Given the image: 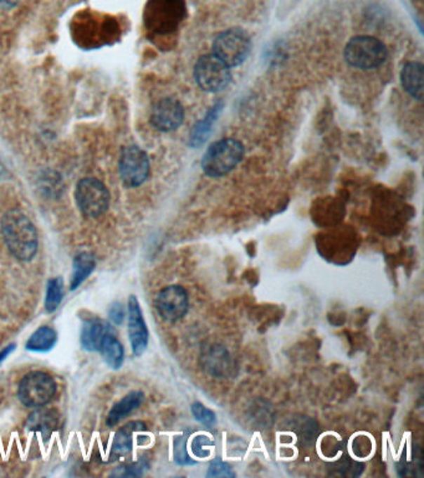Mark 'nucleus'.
<instances>
[{
    "instance_id": "f257e3e1",
    "label": "nucleus",
    "mask_w": 424,
    "mask_h": 478,
    "mask_svg": "<svg viewBox=\"0 0 424 478\" xmlns=\"http://www.w3.org/2000/svg\"><path fill=\"white\" fill-rule=\"evenodd\" d=\"M0 226L11 254L19 261H32L39 245L38 233L32 221L19 209H11L1 218Z\"/></svg>"
},
{
    "instance_id": "f03ea898",
    "label": "nucleus",
    "mask_w": 424,
    "mask_h": 478,
    "mask_svg": "<svg viewBox=\"0 0 424 478\" xmlns=\"http://www.w3.org/2000/svg\"><path fill=\"white\" fill-rule=\"evenodd\" d=\"M244 157V146L235 138L213 142L201 157V169L209 177H223L230 174Z\"/></svg>"
},
{
    "instance_id": "7ed1b4c3",
    "label": "nucleus",
    "mask_w": 424,
    "mask_h": 478,
    "mask_svg": "<svg viewBox=\"0 0 424 478\" xmlns=\"http://www.w3.org/2000/svg\"><path fill=\"white\" fill-rule=\"evenodd\" d=\"M343 58L348 65L352 67L370 70L381 66L386 61L388 50L380 39L369 35H359L348 41L345 46Z\"/></svg>"
},
{
    "instance_id": "20e7f679",
    "label": "nucleus",
    "mask_w": 424,
    "mask_h": 478,
    "mask_svg": "<svg viewBox=\"0 0 424 478\" xmlns=\"http://www.w3.org/2000/svg\"><path fill=\"white\" fill-rule=\"evenodd\" d=\"M185 14L183 0H148L143 19L150 32L164 35L177 29Z\"/></svg>"
},
{
    "instance_id": "39448f33",
    "label": "nucleus",
    "mask_w": 424,
    "mask_h": 478,
    "mask_svg": "<svg viewBox=\"0 0 424 478\" xmlns=\"http://www.w3.org/2000/svg\"><path fill=\"white\" fill-rule=\"evenodd\" d=\"M251 53V37L240 27H232L219 34L213 43V54L229 67L243 65Z\"/></svg>"
},
{
    "instance_id": "423d86ee",
    "label": "nucleus",
    "mask_w": 424,
    "mask_h": 478,
    "mask_svg": "<svg viewBox=\"0 0 424 478\" xmlns=\"http://www.w3.org/2000/svg\"><path fill=\"white\" fill-rule=\"evenodd\" d=\"M193 77L197 85L207 93L223 91L232 82L230 67L214 54L203 55L197 60Z\"/></svg>"
},
{
    "instance_id": "0eeeda50",
    "label": "nucleus",
    "mask_w": 424,
    "mask_h": 478,
    "mask_svg": "<svg viewBox=\"0 0 424 478\" xmlns=\"http://www.w3.org/2000/svg\"><path fill=\"white\" fill-rule=\"evenodd\" d=\"M56 394L55 380L43 371H32L22 377L18 389V397L27 408H43Z\"/></svg>"
},
{
    "instance_id": "6e6552de",
    "label": "nucleus",
    "mask_w": 424,
    "mask_h": 478,
    "mask_svg": "<svg viewBox=\"0 0 424 478\" xmlns=\"http://www.w3.org/2000/svg\"><path fill=\"white\" fill-rule=\"evenodd\" d=\"M75 200L80 212L88 218L100 217L110 206V193L106 186L96 179H82L77 186Z\"/></svg>"
},
{
    "instance_id": "1a4fd4ad",
    "label": "nucleus",
    "mask_w": 424,
    "mask_h": 478,
    "mask_svg": "<svg viewBox=\"0 0 424 478\" xmlns=\"http://www.w3.org/2000/svg\"><path fill=\"white\" fill-rule=\"evenodd\" d=\"M119 171L124 185L136 188L143 185L150 176L147 153L136 145L124 147L121 153Z\"/></svg>"
},
{
    "instance_id": "9d476101",
    "label": "nucleus",
    "mask_w": 424,
    "mask_h": 478,
    "mask_svg": "<svg viewBox=\"0 0 424 478\" xmlns=\"http://www.w3.org/2000/svg\"><path fill=\"white\" fill-rule=\"evenodd\" d=\"M190 308V299L180 285H169L162 289L156 298L158 314L167 323L180 321Z\"/></svg>"
},
{
    "instance_id": "9b49d317",
    "label": "nucleus",
    "mask_w": 424,
    "mask_h": 478,
    "mask_svg": "<svg viewBox=\"0 0 424 478\" xmlns=\"http://www.w3.org/2000/svg\"><path fill=\"white\" fill-rule=\"evenodd\" d=\"M150 121L161 132L178 130L185 121V109L177 98H161L153 105Z\"/></svg>"
},
{
    "instance_id": "f8f14e48",
    "label": "nucleus",
    "mask_w": 424,
    "mask_h": 478,
    "mask_svg": "<svg viewBox=\"0 0 424 478\" xmlns=\"http://www.w3.org/2000/svg\"><path fill=\"white\" fill-rule=\"evenodd\" d=\"M128 335L132 351L136 356H141L147 349L148 330L141 306L135 295L130 297L128 300Z\"/></svg>"
},
{
    "instance_id": "ddd939ff",
    "label": "nucleus",
    "mask_w": 424,
    "mask_h": 478,
    "mask_svg": "<svg viewBox=\"0 0 424 478\" xmlns=\"http://www.w3.org/2000/svg\"><path fill=\"white\" fill-rule=\"evenodd\" d=\"M201 365L209 375L224 379L232 373L233 361L228 350L219 345L212 344L203 350L201 356Z\"/></svg>"
},
{
    "instance_id": "4468645a",
    "label": "nucleus",
    "mask_w": 424,
    "mask_h": 478,
    "mask_svg": "<svg viewBox=\"0 0 424 478\" xmlns=\"http://www.w3.org/2000/svg\"><path fill=\"white\" fill-rule=\"evenodd\" d=\"M424 66L418 61H411L403 66L401 71V84L404 91L418 101L423 100Z\"/></svg>"
},
{
    "instance_id": "2eb2a0df",
    "label": "nucleus",
    "mask_w": 424,
    "mask_h": 478,
    "mask_svg": "<svg viewBox=\"0 0 424 478\" xmlns=\"http://www.w3.org/2000/svg\"><path fill=\"white\" fill-rule=\"evenodd\" d=\"M112 332L109 323L98 318H88L84 321L81 329L82 348L88 351H98L106 334Z\"/></svg>"
},
{
    "instance_id": "dca6fc26",
    "label": "nucleus",
    "mask_w": 424,
    "mask_h": 478,
    "mask_svg": "<svg viewBox=\"0 0 424 478\" xmlns=\"http://www.w3.org/2000/svg\"><path fill=\"white\" fill-rule=\"evenodd\" d=\"M223 109V101L222 100L217 101L211 109L208 110L207 115L194 124L191 131V136H190L192 147H201L204 142L207 141L208 137L212 134L213 126L217 122V119L222 114Z\"/></svg>"
},
{
    "instance_id": "f3484780",
    "label": "nucleus",
    "mask_w": 424,
    "mask_h": 478,
    "mask_svg": "<svg viewBox=\"0 0 424 478\" xmlns=\"http://www.w3.org/2000/svg\"><path fill=\"white\" fill-rule=\"evenodd\" d=\"M146 425L140 421H133L130 424L125 425L122 429H119L114 435L112 447H111V457L112 460H117L120 457L126 456L132 450V436L140 431H145Z\"/></svg>"
},
{
    "instance_id": "a211bd4d",
    "label": "nucleus",
    "mask_w": 424,
    "mask_h": 478,
    "mask_svg": "<svg viewBox=\"0 0 424 478\" xmlns=\"http://www.w3.org/2000/svg\"><path fill=\"white\" fill-rule=\"evenodd\" d=\"M59 413L51 408H39L27 418V429L37 431L48 439L51 432L58 427Z\"/></svg>"
},
{
    "instance_id": "6ab92c4d",
    "label": "nucleus",
    "mask_w": 424,
    "mask_h": 478,
    "mask_svg": "<svg viewBox=\"0 0 424 478\" xmlns=\"http://www.w3.org/2000/svg\"><path fill=\"white\" fill-rule=\"evenodd\" d=\"M143 399H145V395L141 392H132L128 395H126L122 400L114 405V408H111V411L106 418V425L109 427L116 426L120 422L121 420L127 418L136 408H140L142 402H143Z\"/></svg>"
},
{
    "instance_id": "aec40b11",
    "label": "nucleus",
    "mask_w": 424,
    "mask_h": 478,
    "mask_svg": "<svg viewBox=\"0 0 424 478\" xmlns=\"http://www.w3.org/2000/svg\"><path fill=\"white\" fill-rule=\"evenodd\" d=\"M98 351L102 355L105 363L109 365L111 369L119 370L124 364L125 351L122 344L119 342L114 332L106 334L104 340L101 342V345L98 348Z\"/></svg>"
},
{
    "instance_id": "412c9836",
    "label": "nucleus",
    "mask_w": 424,
    "mask_h": 478,
    "mask_svg": "<svg viewBox=\"0 0 424 478\" xmlns=\"http://www.w3.org/2000/svg\"><path fill=\"white\" fill-rule=\"evenodd\" d=\"M95 266H96V261L91 253L82 252L80 254H77L74 259V271H72L70 283L71 290H75L77 287H80L84 280L93 272Z\"/></svg>"
},
{
    "instance_id": "4be33fe9",
    "label": "nucleus",
    "mask_w": 424,
    "mask_h": 478,
    "mask_svg": "<svg viewBox=\"0 0 424 478\" xmlns=\"http://www.w3.org/2000/svg\"><path fill=\"white\" fill-rule=\"evenodd\" d=\"M58 340V335L53 328L50 326H41L32 337H29L27 342V349L30 351L37 353H46L54 348Z\"/></svg>"
},
{
    "instance_id": "5701e85b",
    "label": "nucleus",
    "mask_w": 424,
    "mask_h": 478,
    "mask_svg": "<svg viewBox=\"0 0 424 478\" xmlns=\"http://www.w3.org/2000/svg\"><path fill=\"white\" fill-rule=\"evenodd\" d=\"M62 278H53L48 283L46 288V299H45V308L51 313L55 311L56 308L60 305L62 300Z\"/></svg>"
},
{
    "instance_id": "b1692460",
    "label": "nucleus",
    "mask_w": 424,
    "mask_h": 478,
    "mask_svg": "<svg viewBox=\"0 0 424 478\" xmlns=\"http://www.w3.org/2000/svg\"><path fill=\"white\" fill-rule=\"evenodd\" d=\"M190 431L185 432V435L180 436L174 440V461L177 462L180 466H188V465H196L197 462L190 456L187 450V442Z\"/></svg>"
},
{
    "instance_id": "393cba45",
    "label": "nucleus",
    "mask_w": 424,
    "mask_h": 478,
    "mask_svg": "<svg viewBox=\"0 0 424 478\" xmlns=\"http://www.w3.org/2000/svg\"><path fill=\"white\" fill-rule=\"evenodd\" d=\"M214 445L216 442L212 440V437L204 434H199V435L194 436L192 440L191 452L193 456L198 457V458H207L211 455Z\"/></svg>"
},
{
    "instance_id": "a878e982",
    "label": "nucleus",
    "mask_w": 424,
    "mask_h": 478,
    "mask_svg": "<svg viewBox=\"0 0 424 478\" xmlns=\"http://www.w3.org/2000/svg\"><path fill=\"white\" fill-rule=\"evenodd\" d=\"M192 415L194 416L198 422H201L204 426H213L217 421L216 413L212 410L201 405V402H194L191 408Z\"/></svg>"
},
{
    "instance_id": "bb28decb",
    "label": "nucleus",
    "mask_w": 424,
    "mask_h": 478,
    "mask_svg": "<svg viewBox=\"0 0 424 478\" xmlns=\"http://www.w3.org/2000/svg\"><path fill=\"white\" fill-rule=\"evenodd\" d=\"M207 477H235V472L227 462L216 458L208 467Z\"/></svg>"
},
{
    "instance_id": "cd10ccee",
    "label": "nucleus",
    "mask_w": 424,
    "mask_h": 478,
    "mask_svg": "<svg viewBox=\"0 0 424 478\" xmlns=\"http://www.w3.org/2000/svg\"><path fill=\"white\" fill-rule=\"evenodd\" d=\"M147 467L148 465L146 463V461L145 460H140L136 463H132V465H128V466H122V467L117 468L114 472V476H126V477L141 476L142 473L147 470Z\"/></svg>"
},
{
    "instance_id": "c85d7f7f",
    "label": "nucleus",
    "mask_w": 424,
    "mask_h": 478,
    "mask_svg": "<svg viewBox=\"0 0 424 478\" xmlns=\"http://www.w3.org/2000/svg\"><path fill=\"white\" fill-rule=\"evenodd\" d=\"M109 316L110 321H112V323L116 324V325H120V324H122L126 316V311L125 309H124V305L121 304V303H117V302L111 305V308H110Z\"/></svg>"
},
{
    "instance_id": "c756f323",
    "label": "nucleus",
    "mask_w": 424,
    "mask_h": 478,
    "mask_svg": "<svg viewBox=\"0 0 424 478\" xmlns=\"http://www.w3.org/2000/svg\"><path fill=\"white\" fill-rule=\"evenodd\" d=\"M22 0H0V6L3 8H14L17 6Z\"/></svg>"
},
{
    "instance_id": "7c9ffc66",
    "label": "nucleus",
    "mask_w": 424,
    "mask_h": 478,
    "mask_svg": "<svg viewBox=\"0 0 424 478\" xmlns=\"http://www.w3.org/2000/svg\"><path fill=\"white\" fill-rule=\"evenodd\" d=\"M14 348H15V344H11L9 347H6V349H3V350L0 351V361H3V360L14 350Z\"/></svg>"
}]
</instances>
